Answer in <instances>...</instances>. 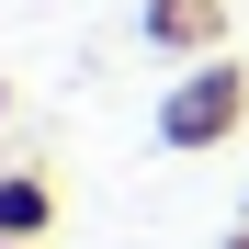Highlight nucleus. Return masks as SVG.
I'll return each mask as SVG.
<instances>
[{"label": "nucleus", "instance_id": "obj_1", "mask_svg": "<svg viewBox=\"0 0 249 249\" xmlns=\"http://www.w3.org/2000/svg\"><path fill=\"white\" fill-rule=\"evenodd\" d=\"M238 113H249V68L215 46V57H193V68L170 79V102H159V147H227Z\"/></svg>", "mask_w": 249, "mask_h": 249}, {"label": "nucleus", "instance_id": "obj_2", "mask_svg": "<svg viewBox=\"0 0 249 249\" xmlns=\"http://www.w3.org/2000/svg\"><path fill=\"white\" fill-rule=\"evenodd\" d=\"M147 46H170V57H215L227 46V0H147Z\"/></svg>", "mask_w": 249, "mask_h": 249}, {"label": "nucleus", "instance_id": "obj_3", "mask_svg": "<svg viewBox=\"0 0 249 249\" xmlns=\"http://www.w3.org/2000/svg\"><path fill=\"white\" fill-rule=\"evenodd\" d=\"M57 227V181L46 170H0V238H46Z\"/></svg>", "mask_w": 249, "mask_h": 249}, {"label": "nucleus", "instance_id": "obj_4", "mask_svg": "<svg viewBox=\"0 0 249 249\" xmlns=\"http://www.w3.org/2000/svg\"><path fill=\"white\" fill-rule=\"evenodd\" d=\"M0 249H34V238H0Z\"/></svg>", "mask_w": 249, "mask_h": 249}]
</instances>
